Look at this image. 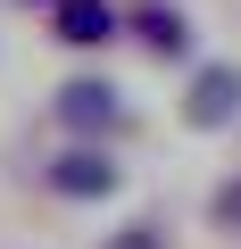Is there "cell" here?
<instances>
[{
  "mask_svg": "<svg viewBox=\"0 0 241 249\" xmlns=\"http://www.w3.org/2000/svg\"><path fill=\"white\" fill-rule=\"evenodd\" d=\"M58 116L75 124V133H100V124H116V91H108L100 75H75V83L58 91Z\"/></svg>",
  "mask_w": 241,
  "mask_h": 249,
  "instance_id": "cell-3",
  "label": "cell"
},
{
  "mask_svg": "<svg viewBox=\"0 0 241 249\" xmlns=\"http://www.w3.org/2000/svg\"><path fill=\"white\" fill-rule=\"evenodd\" d=\"M133 25H142V42H150V50H158V58H175V50H183V42H191V25H183V17H175V9H167V0H150V9H142V17H133Z\"/></svg>",
  "mask_w": 241,
  "mask_h": 249,
  "instance_id": "cell-5",
  "label": "cell"
},
{
  "mask_svg": "<svg viewBox=\"0 0 241 249\" xmlns=\"http://www.w3.org/2000/svg\"><path fill=\"white\" fill-rule=\"evenodd\" d=\"M58 42H75V50H100L108 34H116V9H108V0H58Z\"/></svg>",
  "mask_w": 241,
  "mask_h": 249,
  "instance_id": "cell-4",
  "label": "cell"
},
{
  "mask_svg": "<svg viewBox=\"0 0 241 249\" xmlns=\"http://www.w3.org/2000/svg\"><path fill=\"white\" fill-rule=\"evenodd\" d=\"M183 116L200 124V133L233 124V116H241V67H224V58H216V67H200V75H191V91H183Z\"/></svg>",
  "mask_w": 241,
  "mask_h": 249,
  "instance_id": "cell-1",
  "label": "cell"
},
{
  "mask_svg": "<svg viewBox=\"0 0 241 249\" xmlns=\"http://www.w3.org/2000/svg\"><path fill=\"white\" fill-rule=\"evenodd\" d=\"M100 249H167V232H158V224H116Z\"/></svg>",
  "mask_w": 241,
  "mask_h": 249,
  "instance_id": "cell-6",
  "label": "cell"
},
{
  "mask_svg": "<svg viewBox=\"0 0 241 249\" xmlns=\"http://www.w3.org/2000/svg\"><path fill=\"white\" fill-rule=\"evenodd\" d=\"M208 208H216V224H224V232H241V183H216V199H208Z\"/></svg>",
  "mask_w": 241,
  "mask_h": 249,
  "instance_id": "cell-7",
  "label": "cell"
},
{
  "mask_svg": "<svg viewBox=\"0 0 241 249\" xmlns=\"http://www.w3.org/2000/svg\"><path fill=\"white\" fill-rule=\"evenodd\" d=\"M50 191H58V199H108V191H116L108 150H67V158L50 166Z\"/></svg>",
  "mask_w": 241,
  "mask_h": 249,
  "instance_id": "cell-2",
  "label": "cell"
}]
</instances>
